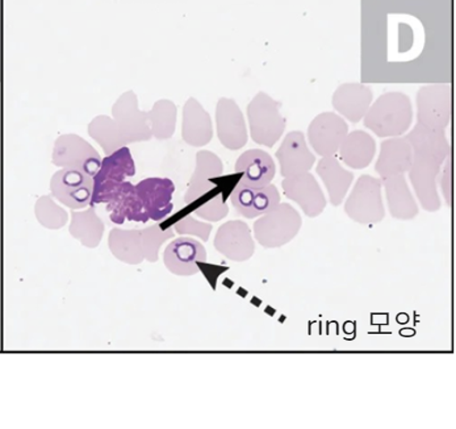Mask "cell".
Masks as SVG:
<instances>
[{
	"label": "cell",
	"mask_w": 456,
	"mask_h": 429,
	"mask_svg": "<svg viewBox=\"0 0 456 429\" xmlns=\"http://www.w3.org/2000/svg\"><path fill=\"white\" fill-rule=\"evenodd\" d=\"M230 199L238 214L247 219H254L278 206L280 193L278 189L271 184L261 189L238 184L232 190Z\"/></svg>",
	"instance_id": "cell-15"
},
{
	"label": "cell",
	"mask_w": 456,
	"mask_h": 429,
	"mask_svg": "<svg viewBox=\"0 0 456 429\" xmlns=\"http://www.w3.org/2000/svg\"><path fill=\"white\" fill-rule=\"evenodd\" d=\"M284 195L296 202L305 214L315 218L324 211L326 199L319 182L312 174L305 173L287 177L282 182Z\"/></svg>",
	"instance_id": "cell-14"
},
{
	"label": "cell",
	"mask_w": 456,
	"mask_h": 429,
	"mask_svg": "<svg viewBox=\"0 0 456 429\" xmlns=\"http://www.w3.org/2000/svg\"><path fill=\"white\" fill-rule=\"evenodd\" d=\"M112 116L125 144L152 139L148 112L138 109L137 97L133 91L120 95L112 107Z\"/></svg>",
	"instance_id": "cell-10"
},
{
	"label": "cell",
	"mask_w": 456,
	"mask_h": 429,
	"mask_svg": "<svg viewBox=\"0 0 456 429\" xmlns=\"http://www.w3.org/2000/svg\"><path fill=\"white\" fill-rule=\"evenodd\" d=\"M89 135L98 142L106 156L126 147L117 129L114 119L106 115L95 117L89 124Z\"/></svg>",
	"instance_id": "cell-28"
},
{
	"label": "cell",
	"mask_w": 456,
	"mask_h": 429,
	"mask_svg": "<svg viewBox=\"0 0 456 429\" xmlns=\"http://www.w3.org/2000/svg\"><path fill=\"white\" fill-rule=\"evenodd\" d=\"M412 148L407 137H391L384 141L375 170L382 178L404 174L412 165Z\"/></svg>",
	"instance_id": "cell-21"
},
{
	"label": "cell",
	"mask_w": 456,
	"mask_h": 429,
	"mask_svg": "<svg viewBox=\"0 0 456 429\" xmlns=\"http://www.w3.org/2000/svg\"><path fill=\"white\" fill-rule=\"evenodd\" d=\"M50 190L57 201L69 209H85L94 193V179L81 170L62 168L53 174Z\"/></svg>",
	"instance_id": "cell-8"
},
{
	"label": "cell",
	"mask_w": 456,
	"mask_h": 429,
	"mask_svg": "<svg viewBox=\"0 0 456 429\" xmlns=\"http://www.w3.org/2000/svg\"><path fill=\"white\" fill-rule=\"evenodd\" d=\"M54 166L81 170L94 177L102 166L98 151L77 134L58 137L53 151Z\"/></svg>",
	"instance_id": "cell-9"
},
{
	"label": "cell",
	"mask_w": 456,
	"mask_h": 429,
	"mask_svg": "<svg viewBox=\"0 0 456 429\" xmlns=\"http://www.w3.org/2000/svg\"><path fill=\"white\" fill-rule=\"evenodd\" d=\"M152 135L158 140H168L175 134L177 108L169 100H160L148 112Z\"/></svg>",
	"instance_id": "cell-27"
},
{
	"label": "cell",
	"mask_w": 456,
	"mask_h": 429,
	"mask_svg": "<svg viewBox=\"0 0 456 429\" xmlns=\"http://www.w3.org/2000/svg\"><path fill=\"white\" fill-rule=\"evenodd\" d=\"M316 173L328 189L330 203L340 206L354 181V174L343 168L333 156L323 157L317 165Z\"/></svg>",
	"instance_id": "cell-23"
},
{
	"label": "cell",
	"mask_w": 456,
	"mask_h": 429,
	"mask_svg": "<svg viewBox=\"0 0 456 429\" xmlns=\"http://www.w3.org/2000/svg\"><path fill=\"white\" fill-rule=\"evenodd\" d=\"M228 212V206H225L223 199L216 198L210 204H205L199 211H196V214L202 215L203 218H208V220L217 221L227 215Z\"/></svg>",
	"instance_id": "cell-30"
},
{
	"label": "cell",
	"mask_w": 456,
	"mask_h": 429,
	"mask_svg": "<svg viewBox=\"0 0 456 429\" xmlns=\"http://www.w3.org/2000/svg\"><path fill=\"white\" fill-rule=\"evenodd\" d=\"M338 152L341 160L350 168L365 169L374 159L375 140L366 132L354 131L346 136Z\"/></svg>",
	"instance_id": "cell-24"
},
{
	"label": "cell",
	"mask_w": 456,
	"mask_h": 429,
	"mask_svg": "<svg viewBox=\"0 0 456 429\" xmlns=\"http://www.w3.org/2000/svg\"><path fill=\"white\" fill-rule=\"evenodd\" d=\"M301 227V218L290 204H279L263 214L254 224L255 237L266 248L280 247L295 239Z\"/></svg>",
	"instance_id": "cell-5"
},
{
	"label": "cell",
	"mask_w": 456,
	"mask_h": 429,
	"mask_svg": "<svg viewBox=\"0 0 456 429\" xmlns=\"http://www.w3.org/2000/svg\"><path fill=\"white\" fill-rule=\"evenodd\" d=\"M36 214L37 220L45 227L50 229H60L62 223H66L67 214L60 206H57L49 197H44L39 199L36 206Z\"/></svg>",
	"instance_id": "cell-29"
},
{
	"label": "cell",
	"mask_w": 456,
	"mask_h": 429,
	"mask_svg": "<svg viewBox=\"0 0 456 429\" xmlns=\"http://www.w3.org/2000/svg\"><path fill=\"white\" fill-rule=\"evenodd\" d=\"M284 178L308 173L315 164V156L308 149L301 132H291L284 137L281 147L275 153Z\"/></svg>",
	"instance_id": "cell-16"
},
{
	"label": "cell",
	"mask_w": 456,
	"mask_h": 429,
	"mask_svg": "<svg viewBox=\"0 0 456 429\" xmlns=\"http://www.w3.org/2000/svg\"><path fill=\"white\" fill-rule=\"evenodd\" d=\"M135 174L131 151L123 147L109 154L102 161V166L94 176V193L91 203L110 202L116 191L123 184L125 178Z\"/></svg>",
	"instance_id": "cell-4"
},
{
	"label": "cell",
	"mask_w": 456,
	"mask_h": 429,
	"mask_svg": "<svg viewBox=\"0 0 456 429\" xmlns=\"http://www.w3.org/2000/svg\"><path fill=\"white\" fill-rule=\"evenodd\" d=\"M223 162L211 151H200L196 154V170L191 178V186L186 195V202H192L207 189L208 179L223 174Z\"/></svg>",
	"instance_id": "cell-26"
},
{
	"label": "cell",
	"mask_w": 456,
	"mask_h": 429,
	"mask_svg": "<svg viewBox=\"0 0 456 429\" xmlns=\"http://www.w3.org/2000/svg\"><path fill=\"white\" fill-rule=\"evenodd\" d=\"M145 223L149 219L161 220L173 210L174 182L168 178H148L135 186Z\"/></svg>",
	"instance_id": "cell-12"
},
{
	"label": "cell",
	"mask_w": 456,
	"mask_h": 429,
	"mask_svg": "<svg viewBox=\"0 0 456 429\" xmlns=\"http://www.w3.org/2000/svg\"><path fill=\"white\" fill-rule=\"evenodd\" d=\"M388 207L396 219L411 220L418 214V206L410 191L404 174L382 178Z\"/></svg>",
	"instance_id": "cell-25"
},
{
	"label": "cell",
	"mask_w": 456,
	"mask_h": 429,
	"mask_svg": "<svg viewBox=\"0 0 456 429\" xmlns=\"http://www.w3.org/2000/svg\"><path fill=\"white\" fill-rule=\"evenodd\" d=\"M236 173L241 174L240 184L252 189L270 185L275 176V164L269 153L263 150H248L241 154L234 166Z\"/></svg>",
	"instance_id": "cell-18"
},
{
	"label": "cell",
	"mask_w": 456,
	"mask_h": 429,
	"mask_svg": "<svg viewBox=\"0 0 456 429\" xmlns=\"http://www.w3.org/2000/svg\"><path fill=\"white\" fill-rule=\"evenodd\" d=\"M371 101V90L361 83H346L338 87L332 97L334 109L354 124L365 117Z\"/></svg>",
	"instance_id": "cell-20"
},
{
	"label": "cell",
	"mask_w": 456,
	"mask_h": 429,
	"mask_svg": "<svg viewBox=\"0 0 456 429\" xmlns=\"http://www.w3.org/2000/svg\"><path fill=\"white\" fill-rule=\"evenodd\" d=\"M213 137L212 120L198 100H187L183 107V139L191 147H204Z\"/></svg>",
	"instance_id": "cell-22"
},
{
	"label": "cell",
	"mask_w": 456,
	"mask_h": 429,
	"mask_svg": "<svg viewBox=\"0 0 456 429\" xmlns=\"http://www.w3.org/2000/svg\"><path fill=\"white\" fill-rule=\"evenodd\" d=\"M411 100L401 93L380 95L363 117V124L379 137L403 135L412 123Z\"/></svg>",
	"instance_id": "cell-2"
},
{
	"label": "cell",
	"mask_w": 456,
	"mask_h": 429,
	"mask_svg": "<svg viewBox=\"0 0 456 429\" xmlns=\"http://www.w3.org/2000/svg\"><path fill=\"white\" fill-rule=\"evenodd\" d=\"M417 124L433 131L445 132L452 117L451 85L422 86L417 94Z\"/></svg>",
	"instance_id": "cell-7"
},
{
	"label": "cell",
	"mask_w": 456,
	"mask_h": 429,
	"mask_svg": "<svg viewBox=\"0 0 456 429\" xmlns=\"http://www.w3.org/2000/svg\"><path fill=\"white\" fill-rule=\"evenodd\" d=\"M250 136L255 143L272 148L281 139L286 129V119L280 112V103L265 93L255 95L248 107Z\"/></svg>",
	"instance_id": "cell-3"
},
{
	"label": "cell",
	"mask_w": 456,
	"mask_h": 429,
	"mask_svg": "<svg viewBox=\"0 0 456 429\" xmlns=\"http://www.w3.org/2000/svg\"><path fill=\"white\" fill-rule=\"evenodd\" d=\"M346 214L357 223H378L385 216L382 201V181L363 174L358 179L346 203Z\"/></svg>",
	"instance_id": "cell-6"
},
{
	"label": "cell",
	"mask_w": 456,
	"mask_h": 429,
	"mask_svg": "<svg viewBox=\"0 0 456 429\" xmlns=\"http://www.w3.org/2000/svg\"><path fill=\"white\" fill-rule=\"evenodd\" d=\"M412 148L410 181L425 210L434 212L441 207L437 193V177L444 161L451 154L450 142L445 132L417 124L407 136Z\"/></svg>",
	"instance_id": "cell-1"
},
{
	"label": "cell",
	"mask_w": 456,
	"mask_h": 429,
	"mask_svg": "<svg viewBox=\"0 0 456 429\" xmlns=\"http://www.w3.org/2000/svg\"><path fill=\"white\" fill-rule=\"evenodd\" d=\"M348 124L334 112H323L308 127V140L314 151L322 157L334 156L348 135Z\"/></svg>",
	"instance_id": "cell-11"
},
{
	"label": "cell",
	"mask_w": 456,
	"mask_h": 429,
	"mask_svg": "<svg viewBox=\"0 0 456 429\" xmlns=\"http://www.w3.org/2000/svg\"><path fill=\"white\" fill-rule=\"evenodd\" d=\"M217 251L233 261H244L255 251L248 226L242 221H230L216 233L215 241Z\"/></svg>",
	"instance_id": "cell-19"
},
{
	"label": "cell",
	"mask_w": 456,
	"mask_h": 429,
	"mask_svg": "<svg viewBox=\"0 0 456 429\" xmlns=\"http://www.w3.org/2000/svg\"><path fill=\"white\" fill-rule=\"evenodd\" d=\"M165 264L177 276H192L199 272V263L207 261V251L200 241L182 237L166 248Z\"/></svg>",
	"instance_id": "cell-17"
},
{
	"label": "cell",
	"mask_w": 456,
	"mask_h": 429,
	"mask_svg": "<svg viewBox=\"0 0 456 429\" xmlns=\"http://www.w3.org/2000/svg\"><path fill=\"white\" fill-rule=\"evenodd\" d=\"M217 137L225 149L240 150L248 141L244 115L232 99L221 98L216 105Z\"/></svg>",
	"instance_id": "cell-13"
}]
</instances>
